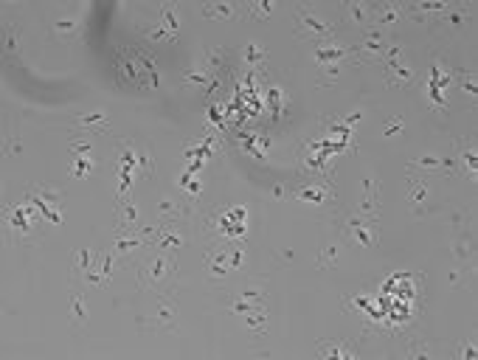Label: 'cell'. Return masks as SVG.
Returning <instances> with one entry per match:
<instances>
[{
    "mask_svg": "<svg viewBox=\"0 0 478 360\" xmlns=\"http://www.w3.org/2000/svg\"><path fill=\"white\" fill-rule=\"evenodd\" d=\"M405 130V121L402 119H389V124H386V136H397Z\"/></svg>",
    "mask_w": 478,
    "mask_h": 360,
    "instance_id": "60d3db41",
    "label": "cell"
},
{
    "mask_svg": "<svg viewBox=\"0 0 478 360\" xmlns=\"http://www.w3.org/2000/svg\"><path fill=\"white\" fill-rule=\"evenodd\" d=\"M68 312H71V321L77 327H84L90 312H87V304H84V295L82 293H71V301H68Z\"/></svg>",
    "mask_w": 478,
    "mask_h": 360,
    "instance_id": "484cf974",
    "label": "cell"
},
{
    "mask_svg": "<svg viewBox=\"0 0 478 360\" xmlns=\"http://www.w3.org/2000/svg\"><path fill=\"white\" fill-rule=\"evenodd\" d=\"M313 62L323 68V65H332V62H346L352 54H355V48H349V45H340L335 37L332 40H321V43H313Z\"/></svg>",
    "mask_w": 478,
    "mask_h": 360,
    "instance_id": "30bf717a",
    "label": "cell"
},
{
    "mask_svg": "<svg viewBox=\"0 0 478 360\" xmlns=\"http://www.w3.org/2000/svg\"><path fill=\"white\" fill-rule=\"evenodd\" d=\"M180 6L177 3H160L158 9V26L147 31L150 43H174L180 37Z\"/></svg>",
    "mask_w": 478,
    "mask_h": 360,
    "instance_id": "52a82bcc",
    "label": "cell"
},
{
    "mask_svg": "<svg viewBox=\"0 0 478 360\" xmlns=\"http://www.w3.org/2000/svg\"><path fill=\"white\" fill-rule=\"evenodd\" d=\"M402 17H405V6H402V3H394V0L374 3V9H372V23H374L380 31H389L391 26H397Z\"/></svg>",
    "mask_w": 478,
    "mask_h": 360,
    "instance_id": "5bb4252c",
    "label": "cell"
},
{
    "mask_svg": "<svg viewBox=\"0 0 478 360\" xmlns=\"http://www.w3.org/2000/svg\"><path fill=\"white\" fill-rule=\"evenodd\" d=\"M82 31V23L79 20H74V17H62V20H57L54 23V34L57 37H65V40H77Z\"/></svg>",
    "mask_w": 478,
    "mask_h": 360,
    "instance_id": "f546056e",
    "label": "cell"
},
{
    "mask_svg": "<svg viewBox=\"0 0 478 360\" xmlns=\"http://www.w3.org/2000/svg\"><path fill=\"white\" fill-rule=\"evenodd\" d=\"M343 228H346L349 239L357 242L360 248H377V242H380L377 219H372V217H363V214L349 217V219L343 222Z\"/></svg>",
    "mask_w": 478,
    "mask_h": 360,
    "instance_id": "ba28073f",
    "label": "cell"
},
{
    "mask_svg": "<svg viewBox=\"0 0 478 360\" xmlns=\"http://www.w3.org/2000/svg\"><path fill=\"white\" fill-rule=\"evenodd\" d=\"M71 175L74 178H87L90 172H93V166H96V160L93 158H84V155H71Z\"/></svg>",
    "mask_w": 478,
    "mask_h": 360,
    "instance_id": "836d02e7",
    "label": "cell"
},
{
    "mask_svg": "<svg viewBox=\"0 0 478 360\" xmlns=\"http://www.w3.org/2000/svg\"><path fill=\"white\" fill-rule=\"evenodd\" d=\"M245 327L253 332V335H262L265 329H267V321H270V312H267V307L265 304H256V307H250L245 315Z\"/></svg>",
    "mask_w": 478,
    "mask_h": 360,
    "instance_id": "cb8c5ba5",
    "label": "cell"
},
{
    "mask_svg": "<svg viewBox=\"0 0 478 360\" xmlns=\"http://www.w3.org/2000/svg\"><path fill=\"white\" fill-rule=\"evenodd\" d=\"M296 37L307 40L313 45V43H321V40H332L335 37V26L316 17L310 6H299V11H296Z\"/></svg>",
    "mask_w": 478,
    "mask_h": 360,
    "instance_id": "5b68a950",
    "label": "cell"
},
{
    "mask_svg": "<svg viewBox=\"0 0 478 360\" xmlns=\"http://www.w3.org/2000/svg\"><path fill=\"white\" fill-rule=\"evenodd\" d=\"M6 225H9V231L17 242H34L37 236H43L45 219L26 200V203H14V206L6 209Z\"/></svg>",
    "mask_w": 478,
    "mask_h": 360,
    "instance_id": "7a4b0ae2",
    "label": "cell"
},
{
    "mask_svg": "<svg viewBox=\"0 0 478 360\" xmlns=\"http://www.w3.org/2000/svg\"><path fill=\"white\" fill-rule=\"evenodd\" d=\"M6 51L9 54H20V26H6Z\"/></svg>",
    "mask_w": 478,
    "mask_h": 360,
    "instance_id": "d590c367",
    "label": "cell"
},
{
    "mask_svg": "<svg viewBox=\"0 0 478 360\" xmlns=\"http://www.w3.org/2000/svg\"><path fill=\"white\" fill-rule=\"evenodd\" d=\"M450 285H462V271H450Z\"/></svg>",
    "mask_w": 478,
    "mask_h": 360,
    "instance_id": "b9f144b4",
    "label": "cell"
},
{
    "mask_svg": "<svg viewBox=\"0 0 478 360\" xmlns=\"http://www.w3.org/2000/svg\"><path fill=\"white\" fill-rule=\"evenodd\" d=\"M158 214L163 222H169V219H183L186 217V209L174 200V197H160L158 200Z\"/></svg>",
    "mask_w": 478,
    "mask_h": 360,
    "instance_id": "4316f807",
    "label": "cell"
},
{
    "mask_svg": "<svg viewBox=\"0 0 478 360\" xmlns=\"http://www.w3.org/2000/svg\"><path fill=\"white\" fill-rule=\"evenodd\" d=\"M177 262H174V253H166V251H155L150 256H144L138 262V285L150 290H158V293H169V288L174 285V271Z\"/></svg>",
    "mask_w": 478,
    "mask_h": 360,
    "instance_id": "6da1fadb",
    "label": "cell"
},
{
    "mask_svg": "<svg viewBox=\"0 0 478 360\" xmlns=\"http://www.w3.org/2000/svg\"><path fill=\"white\" fill-rule=\"evenodd\" d=\"M203 14L209 20H234L239 14L237 3H226V0H217V3H203Z\"/></svg>",
    "mask_w": 478,
    "mask_h": 360,
    "instance_id": "d4e9b609",
    "label": "cell"
},
{
    "mask_svg": "<svg viewBox=\"0 0 478 360\" xmlns=\"http://www.w3.org/2000/svg\"><path fill=\"white\" fill-rule=\"evenodd\" d=\"M245 219H248L245 206H228V209H220L211 214V219L206 222V231L217 234L223 242H245V234H248Z\"/></svg>",
    "mask_w": 478,
    "mask_h": 360,
    "instance_id": "3957f363",
    "label": "cell"
},
{
    "mask_svg": "<svg viewBox=\"0 0 478 360\" xmlns=\"http://www.w3.org/2000/svg\"><path fill=\"white\" fill-rule=\"evenodd\" d=\"M293 195L307 209H316V212H332L335 209V183L332 180H310V183L299 186Z\"/></svg>",
    "mask_w": 478,
    "mask_h": 360,
    "instance_id": "8992f818",
    "label": "cell"
},
{
    "mask_svg": "<svg viewBox=\"0 0 478 360\" xmlns=\"http://www.w3.org/2000/svg\"><path fill=\"white\" fill-rule=\"evenodd\" d=\"M239 60H242V65H248L250 71H262V68L267 65V51L250 40V43H245V48H242V57H239Z\"/></svg>",
    "mask_w": 478,
    "mask_h": 360,
    "instance_id": "603a6c76",
    "label": "cell"
},
{
    "mask_svg": "<svg viewBox=\"0 0 478 360\" xmlns=\"http://www.w3.org/2000/svg\"><path fill=\"white\" fill-rule=\"evenodd\" d=\"M456 358H459V360H470V358H476V341H473V338L462 341V344L456 347Z\"/></svg>",
    "mask_w": 478,
    "mask_h": 360,
    "instance_id": "f35d334b",
    "label": "cell"
},
{
    "mask_svg": "<svg viewBox=\"0 0 478 360\" xmlns=\"http://www.w3.org/2000/svg\"><path fill=\"white\" fill-rule=\"evenodd\" d=\"M138 206L133 203V197H127V200H121V203H116V228L118 231H133V228H138Z\"/></svg>",
    "mask_w": 478,
    "mask_h": 360,
    "instance_id": "d6986e66",
    "label": "cell"
},
{
    "mask_svg": "<svg viewBox=\"0 0 478 360\" xmlns=\"http://www.w3.org/2000/svg\"><path fill=\"white\" fill-rule=\"evenodd\" d=\"M245 11L253 17V20H270L276 14V3L273 0H250L245 6Z\"/></svg>",
    "mask_w": 478,
    "mask_h": 360,
    "instance_id": "83f0119b",
    "label": "cell"
},
{
    "mask_svg": "<svg viewBox=\"0 0 478 360\" xmlns=\"http://www.w3.org/2000/svg\"><path fill=\"white\" fill-rule=\"evenodd\" d=\"M338 251H340L338 245H326V248L321 251V256H318V268H326V265L332 268V265L338 262Z\"/></svg>",
    "mask_w": 478,
    "mask_h": 360,
    "instance_id": "74e56055",
    "label": "cell"
},
{
    "mask_svg": "<svg viewBox=\"0 0 478 360\" xmlns=\"http://www.w3.org/2000/svg\"><path fill=\"white\" fill-rule=\"evenodd\" d=\"M453 79L459 82V90H465V93L470 96V102H476V96H478L476 71H459V73H453Z\"/></svg>",
    "mask_w": 478,
    "mask_h": 360,
    "instance_id": "4dcf8cb0",
    "label": "cell"
},
{
    "mask_svg": "<svg viewBox=\"0 0 478 360\" xmlns=\"http://www.w3.org/2000/svg\"><path fill=\"white\" fill-rule=\"evenodd\" d=\"M383 71H386V84H391V87H394V84H397V87H411V84H413V79H416L413 68H411L405 60L386 65Z\"/></svg>",
    "mask_w": 478,
    "mask_h": 360,
    "instance_id": "ffe728a7",
    "label": "cell"
},
{
    "mask_svg": "<svg viewBox=\"0 0 478 360\" xmlns=\"http://www.w3.org/2000/svg\"><path fill=\"white\" fill-rule=\"evenodd\" d=\"M411 180H413V178H411ZM413 183H416V180H413ZM425 195H428V183L419 178V183H416V186H413V192H411V203H422V200H425Z\"/></svg>",
    "mask_w": 478,
    "mask_h": 360,
    "instance_id": "ab89813d",
    "label": "cell"
},
{
    "mask_svg": "<svg viewBox=\"0 0 478 360\" xmlns=\"http://www.w3.org/2000/svg\"><path fill=\"white\" fill-rule=\"evenodd\" d=\"M456 163H462V166L467 169V178H470V180H476V175H478V152H476V146L470 144L467 149H462V146H459V158H456Z\"/></svg>",
    "mask_w": 478,
    "mask_h": 360,
    "instance_id": "f1b7e54d",
    "label": "cell"
},
{
    "mask_svg": "<svg viewBox=\"0 0 478 360\" xmlns=\"http://www.w3.org/2000/svg\"><path fill=\"white\" fill-rule=\"evenodd\" d=\"M206 271H209V279H211V282H223V279L231 273L228 251H226V248L209 251V253H206Z\"/></svg>",
    "mask_w": 478,
    "mask_h": 360,
    "instance_id": "e0dca14e",
    "label": "cell"
},
{
    "mask_svg": "<svg viewBox=\"0 0 478 360\" xmlns=\"http://www.w3.org/2000/svg\"><path fill=\"white\" fill-rule=\"evenodd\" d=\"M183 245H186V231H183L180 219L160 222L158 228H155L152 242H150V248H155V251H166V253H177Z\"/></svg>",
    "mask_w": 478,
    "mask_h": 360,
    "instance_id": "9c48e42d",
    "label": "cell"
},
{
    "mask_svg": "<svg viewBox=\"0 0 478 360\" xmlns=\"http://www.w3.org/2000/svg\"><path fill=\"white\" fill-rule=\"evenodd\" d=\"M265 295H267V288H265V282L248 285V288L242 290L237 298L231 301V312H237V315H245V312H248L250 307L262 304V301H265Z\"/></svg>",
    "mask_w": 478,
    "mask_h": 360,
    "instance_id": "9a60e30c",
    "label": "cell"
},
{
    "mask_svg": "<svg viewBox=\"0 0 478 360\" xmlns=\"http://www.w3.org/2000/svg\"><path fill=\"white\" fill-rule=\"evenodd\" d=\"M284 102H287V93H284L279 84H270V82H265V107H267V113H270V119H273L276 124L282 121Z\"/></svg>",
    "mask_w": 478,
    "mask_h": 360,
    "instance_id": "ac0fdd59",
    "label": "cell"
},
{
    "mask_svg": "<svg viewBox=\"0 0 478 360\" xmlns=\"http://www.w3.org/2000/svg\"><path fill=\"white\" fill-rule=\"evenodd\" d=\"M318 358H338V360H349L357 358V347L355 344H346V341H323L316 349Z\"/></svg>",
    "mask_w": 478,
    "mask_h": 360,
    "instance_id": "44dd1931",
    "label": "cell"
},
{
    "mask_svg": "<svg viewBox=\"0 0 478 360\" xmlns=\"http://www.w3.org/2000/svg\"><path fill=\"white\" fill-rule=\"evenodd\" d=\"M470 17H473V6L450 3L448 11L433 20V26H436L439 31H465V26L470 23Z\"/></svg>",
    "mask_w": 478,
    "mask_h": 360,
    "instance_id": "8fae6325",
    "label": "cell"
},
{
    "mask_svg": "<svg viewBox=\"0 0 478 360\" xmlns=\"http://www.w3.org/2000/svg\"><path fill=\"white\" fill-rule=\"evenodd\" d=\"M386 45H389L386 31H380V28H369V34L363 37V43H360V45H355V54L360 57V62H374V60H383Z\"/></svg>",
    "mask_w": 478,
    "mask_h": 360,
    "instance_id": "7c38bea8",
    "label": "cell"
},
{
    "mask_svg": "<svg viewBox=\"0 0 478 360\" xmlns=\"http://www.w3.org/2000/svg\"><path fill=\"white\" fill-rule=\"evenodd\" d=\"M93 265H96V259H93V253H90L87 248H79V251L74 253V259H71V268H74L77 273H82V276H84Z\"/></svg>",
    "mask_w": 478,
    "mask_h": 360,
    "instance_id": "d6a6232c",
    "label": "cell"
},
{
    "mask_svg": "<svg viewBox=\"0 0 478 360\" xmlns=\"http://www.w3.org/2000/svg\"><path fill=\"white\" fill-rule=\"evenodd\" d=\"M453 256H456L459 262L470 265V259H473V236H470V234H465V236H459V239L453 242Z\"/></svg>",
    "mask_w": 478,
    "mask_h": 360,
    "instance_id": "1f68e13d",
    "label": "cell"
},
{
    "mask_svg": "<svg viewBox=\"0 0 478 360\" xmlns=\"http://www.w3.org/2000/svg\"><path fill=\"white\" fill-rule=\"evenodd\" d=\"M152 332H172L177 327V304L169 301V298H160L150 315V324H147Z\"/></svg>",
    "mask_w": 478,
    "mask_h": 360,
    "instance_id": "4fadbf2b",
    "label": "cell"
},
{
    "mask_svg": "<svg viewBox=\"0 0 478 360\" xmlns=\"http://www.w3.org/2000/svg\"><path fill=\"white\" fill-rule=\"evenodd\" d=\"M77 127H82L84 133H104L110 127V116H107V110L82 113V116H77Z\"/></svg>",
    "mask_w": 478,
    "mask_h": 360,
    "instance_id": "7402d4cb",
    "label": "cell"
},
{
    "mask_svg": "<svg viewBox=\"0 0 478 360\" xmlns=\"http://www.w3.org/2000/svg\"><path fill=\"white\" fill-rule=\"evenodd\" d=\"M340 71H343V62H332V65H323V68H318V87L338 82Z\"/></svg>",
    "mask_w": 478,
    "mask_h": 360,
    "instance_id": "e575fe53",
    "label": "cell"
},
{
    "mask_svg": "<svg viewBox=\"0 0 478 360\" xmlns=\"http://www.w3.org/2000/svg\"><path fill=\"white\" fill-rule=\"evenodd\" d=\"M372 9H374V3H366V0H346V3L340 6L343 17H346L349 23H355V26H360V28L372 26Z\"/></svg>",
    "mask_w": 478,
    "mask_h": 360,
    "instance_id": "2e32d148",
    "label": "cell"
},
{
    "mask_svg": "<svg viewBox=\"0 0 478 360\" xmlns=\"http://www.w3.org/2000/svg\"><path fill=\"white\" fill-rule=\"evenodd\" d=\"M26 200L40 212V217L48 222V225H62L65 217H62V200H65V192L54 183H37L28 189Z\"/></svg>",
    "mask_w": 478,
    "mask_h": 360,
    "instance_id": "277c9868",
    "label": "cell"
},
{
    "mask_svg": "<svg viewBox=\"0 0 478 360\" xmlns=\"http://www.w3.org/2000/svg\"><path fill=\"white\" fill-rule=\"evenodd\" d=\"M433 355V349L428 347V341L425 338H419V344L416 341H411V347H408V358H430Z\"/></svg>",
    "mask_w": 478,
    "mask_h": 360,
    "instance_id": "8d00e7d4",
    "label": "cell"
}]
</instances>
